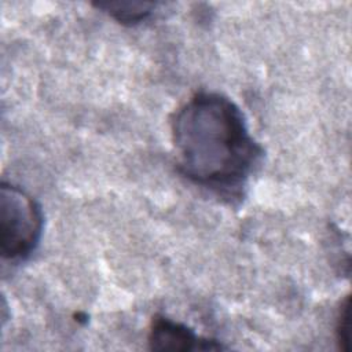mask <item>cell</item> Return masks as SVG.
Masks as SVG:
<instances>
[{"label": "cell", "mask_w": 352, "mask_h": 352, "mask_svg": "<svg viewBox=\"0 0 352 352\" xmlns=\"http://www.w3.org/2000/svg\"><path fill=\"white\" fill-rule=\"evenodd\" d=\"M148 345L153 351H216L224 348L216 340L201 337L188 326L164 315L153 318Z\"/></svg>", "instance_id": "obj_3"}, {"label": "cell", "mask_w": 352, "mask_h": 352, "mask_svg": "<svg viewBox=\"0 0 352 352\" xmlns=\"http://www.w3.org/2000/svg\"><path fill=\"white\" fill-rule=\"evenodd\" d=\"M172 142L179 172L220 194H238L263 155L242 110L219 92H197L175 113Z\"/></svg>", "instance_id": "obj_1"}, {"label": "cell", "mask_w": 352, "mask_h": 352, "mask_svg": "<svg viewBox=\"0 0 352 352\" xmlns=\"http://www.w3.org/2000/svg\"><path fill=\"white\" fill-rule=\"evenodd\" d=\"M349 329H351V308H349V297H346L338 309L337 326H336L337 342L340 349L342 351L349 349V340H351Z\"/></svg>", "instance_id": "obj_5"}, {"label": "cell", "mask_w": 352, "mask_h": 352, "mask_svg": "<svg viewBox=\"0 0 352 352\" xmlns=\"http://www.w3.org/2000/svg\"><path fill=\"white\" fill-rule=\"evenodd\" d=\"M43 212L36 199L12 183L0 187V253L11 263L28 258L43 234Z\"/></svg>", "instance_id": "obj_2"}, {"label": "cell", "mask_w": 352, "mask_h": 352, "mask_svg": "<svg viewBox=\"0 0 352 352\" xmlns=\"http://www.w3.org/2000/svg\"><path fill=\"white\" fill-rule=\"evenodd\" d=\"M94 6L122 25H138L148 19L157 7L146 1H99Z\"/></svg>", "instance_id": "obj_4"}]
</instances>
